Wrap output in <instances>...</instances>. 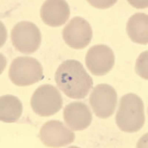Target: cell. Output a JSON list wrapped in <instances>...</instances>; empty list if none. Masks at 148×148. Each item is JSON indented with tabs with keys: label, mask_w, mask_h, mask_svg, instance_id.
Segmentation results:
<instances>
[{
	"label": "cell",
	"mask_w": 148,
	"mask_h": 148,
	"mask_svg": "<svg viewBox=\"0 0 148 148\" xmlns=\"http://www.w3.org/2000/svg\"><path fill=\"white\" fill-rule=\"evenodd\" d=\"M63 104L62 96L54 86L42 84L34 92L30 105L35 113L39 116H51L58 113Z\"/></svg>",
	"instance_id": "cell-4"
},
{
	"label": "cell",
	"mask_w": 148,
	"mask_h": 148,
	"mask_svg": "<svg viewBox=\"0 0 148 148\" xmlns=\"http://www.w3.org/2000/svg\"><path fill=\"white\" fill-rule=\"evenodd\" d=\"M85 63L91 73L95 76H104L114 66V53L105 45L92 46L87 53Z\"/></svg>",
	"instance_id": "cell-8"
},
{
	"label": "cell",
	"mask_w": 148,
	"mask_h": 148,
	"mask_svg": "<svg viewBox=\"0 0 148 148\" xmlns=\"http://www.w3.org/2000/svg\"><path fill=\"white\" fill-rule=\"evenodd\" d=\"M145 122L143 101L137 95L128 93L121 98L116 116V123L121 131L135 133Z\"/></svg>",
	"instance_id": "cell-2"
},
{
	"label": "cell",
	"mask_w": 148,
	"mask_h": 148,
	"mask_svg": "<svg viewBox=\"0 0 148 148\" xmlns=\"http://www.w3.org/2000/svg\"><path fill=\"white\" fill-rule=\"evenodd\" d=\"M9 78L17 86H29L44 79L43 68L37 59L21 56L12 62L9 68Z\"/></svg>",
	"instance_id": "cell-3"
},
{
	"label": "cell",
	"mask_w": 148,
	"mask_h": 148,
	"mask_svg": "<svg viewBox=\"0 0 148 148\" xmlns=\"http://www.w3.org/2000/svg\"><path fill=\"white\" fill-rule=\"evenodd\" d=\"M39 138L45 146L61 147L73 143L75 134L59 120H51L42 127Z\"/></svg>",
	"instance_id": "cell-9"
},
{
	"label": "cell",
	"mask_w": 148,
	"mask_h": 148,
	"mask_svg": "<svg viewBox=\"0 0 148 148\" xmlns=\"http://www.w3.org/2000/svg\"><path fill=\"white\" fill-rule=\"evenodd\" d=\"M70 14L69 5L63 0H47L40 9L42 21L51 27H60L65 24Z\"/></svg>",
	"instance_id": "cell-10"
},
{
	"label": "cell",
	"mask_w": 148,
	"mask_h": 148,
	"mask_svg": "<svg viewBox=\"0 0 148 148\" xmlns=\"http://www.w3.org/2000/svg\"><path fill=\"white\" fill-rule=\"evenodd\" d=\"M62 37L66 44L72 48L83 49L92 40V27L82 17H73L63 29Z\"/></svg>",
	"instance_id": "cell-7"
},
{
	"label": "cell",
	"mask_w": 148,
	"mask_h": 148,
	"mask_svg": "<svg viewBox=\"0 0 148 148\" xmlns=\"http://www.w3.org/2000/svg\"><path fill=\"white\" fill-rule=\"evenodd\" d=\"M10 39L16 51L25 54H31L39 49L42 42V34L35 24L22 21L13 27Z\"/></svg>",
	"instance_id": "cell-5"
},
{
	"label": "cell",
	"mask_w": 148,
	"mask_h": 148,
	"mask_svg": "<svg viewBox=\"0 0 148 148\" xmlns=\"http://www.w3.org/2000/svg\"><path fill=\"white\" fill-rule=\"evenodd\" d=\"M22 104L18 98L5 95L0 98V120L5 123L18 121L22 114Z\"/></svg>",
	"instance_id": "cell-13"
},
{
	"label": "cell",
	"mask_w": 148,
	"mask_h": 148,
	"mask_svg": "<svg viewBox=\"0 0 148 148\" xmlns=\"http://www.w3.org/2000/svg\"><path fill=\"white\" fill-rule=\"evenodd\" d=\"M58 88L69 98L81 99L88 96L93 85L92 79L77 60H67L59 66L55 73Z\"/></svg>",
	"instance_id": "cell-1"
},
{
	"label": "cell",
	"mask_w": 148,
	"mask_h": 148,
	"mask_svg": "<svg viewBox=\"0 0 148 148\" xmlns=\"http://www.w3.org/2000/svg\"><path fill=\"white\" fill-rule=\"evenodd\" d=\"M63 114L67 125L74 131L83 130L88 128L92 122V116L89 108L81 101L67 104Z\"/></svg>",
	"instance_id": "cell-11"
},
{
	"label": "cell",
	"mask_w": 148,
	"mask_h": 148,
	"mask_svg": "<svg viewBox=\"0 0 148 148\" xmlns=\"http://www.w3.org/2000/svg\"><path fill=\"white\" fill-rule=\"evenodd\" d=\"M89 102L97 117L100 119L109 118L116 110L117 92L109 84H98L91 92Z\"/></svg>",
	"instance_id": "cell-6"
},
{
	"label": "cell",
	"mask_w": 148,
	"mask_h": 148,
	"mask_svg": "<svg viewBox=\"0 0 148 148\" xmlns=\"http://www.w3.org/2000/svg\"><path fill=\"white\" fill-rule=\"evenodd\" d=\"M147 51L142 53L137 59L136 71L138 75L147 80Z\"/></svg>",
	"instance_id": "cell-14"
},
{
	"label": "cell",
	"mask_w": 148,
	"mask_h": 148,
	"mask_svg": "<svg viewBox=\"0 0 148 148\" xmlns=\"http://www.w3.org/2000/svg\"><path fill=\"white\" fill-rule=\"evenodd\" d=\"M127 32L130 39L140 45L148 43V16L143 13L133 14L127 24Z\"/></svg>",
	"instance_id": "cell-12"
}]
</instances>
